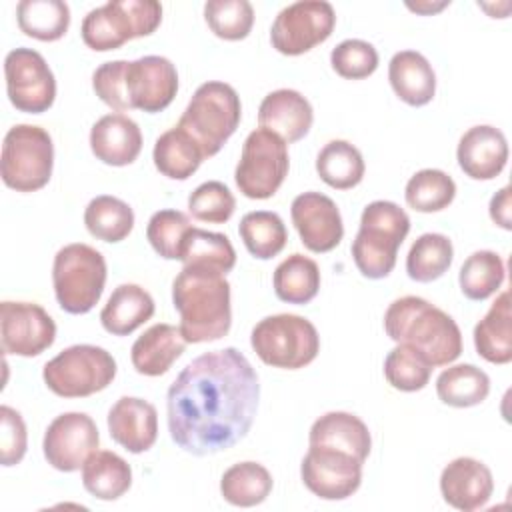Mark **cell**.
<instances>
[{
	"mask_svg": "<svg viewBox=\"0 0 512 512\" xmlns=\"http://www.w3.org/2000/svg\"><path fill=\"white\" fill-rule=\"evenodd\" d=\"M186 344L180 328L164 322L154 324L132 344V366L142 376H162L184 354Z\"/></svg>",
	"mask_w": 512,
	"mask_h": 512,
	"instance_id": "24",
	"label": "cell"
},
{
	"mask_svg": "<svg viewBox=\"0 0 512 512\" xmlns=\"http://www.w3.org/2000/svg\"><path fill=\"white\" fill-rule=\"evenodd\" d=\"M454 260L452 240L438 232H426L414 240L406 256V272L414 282H434Z\"/></svg>",
	"mask_w": 512,
	"mask_h": 512,
	"instance_id": "39",
	"label": "cell"
},
{
	"mask_svg": "<svg viewBox=\"0 0 512 512\" xmlns=\"http://www.w3.org/2000/svg\"><path fill=\"white\" fill-rule=\"evenodd\" d=\"M272 474L258 462L246 460L232 464L220 478L222 498L240 508L262 504L272 492Z\"/></svg>",
	"mask_w": 512,
	"mask_h": 512,
	"instance_id": "32",
	"label": "cell"
},
{
	"mask_svg": "<svg viewBox=\"0 0 512 512\" xmlns=\"http://www.w3.org/2000/svg\"><path fill=\"white\" fill-rule=\"evenodd\" d=\"M126 66H128V60H112V62L100 64L92 74V88L96 96L116 112L130 110L126 100V88H124Z\"/></svg>",
	"mask_w": 512,
	"mask_h": 512,
	"instance_id": "47",
	"label": "cell"
},
{
	"mask_svg": "<svg viewBox=\"0 0 512 512\" xmlns=\"http://www.w3.org/2000/svg\"><path fill=\"white\" fill-rule=\"evenodd\" d=\"M440 492L446 504L462 512L484 508L494 492L490 468L470 456L448 462L440 474Z\"/></svg>",
	"mask_w": 512,
	"mask_h": 512,
	"instance_id": "19",
	"label": "cell"
},
{
	"mask_svg": "<svg viewBox=\"0 0 512 512\" xmlns=\"http://www.w3.org/2000/svg\"><path fill=\"white\" fill-rule=\"evenodd\" d=\"M0 462L2 466H14L20 464V460L26 454L28 448V432L24 418L18 410L10 406H0Z\"/></svg>",
	"mask_w": 512,
	"mask_h": 512,
	"instance_id": "48",
	"label": "cell"
},
{
	"mask_svg": "<svg viewBox=\"0 0 512 512\" xmlns=\"http://www.w3.org/2000/svg\"><path fill=\"white\" fill-rule=\"evenodd\" d=\"M208 28L222 40H244L254 26V8L248 0H208L204 4Z\"/></svg>",
	"mask_w": 512,
	"mask_h": 512,
	"instance_id": "43",
	"label": "cell"
},
{
	"mask_svg": "<svg viewBox=\"0 0 512 512\" xmlns=\"http://www.w3.org/2000/svg\"><path fill=\"white\" fill-rule=\"evenodd\" d=\"M84 226L96 240L122 242L134 228V210L116 196L100 194L88 202Z\"/></svg>",
	"mask_w": 512,
	"mask_h": 512,
	"instance_id": "37",
	"label": "cell"
},
{
	"mask_svg": "<svg viewBox=\"0 0 512 512\" xmlns=\"http://www.w3.org/2000/svg\"><path fill=\"white\" fill-rule=\"evenodd\" d=\"M6 92L18 112L42 114L56 98V78L44 56L32 48H14L4 60Z\"/></svg>",
	"mask_w": 512,
	"mask_h": 512,
	"instance_id": "13",
	"label": "cell"
},
{
	"mask_svg": "<svg viewBox=\"0 0 512 512\" xmlns=\"http://www.w3.org/2000/svg\"><path fill=\"white\" fill-rule=\"evenodd\" d=\"M384 330L396 344L416 348L432 366H448L462 354L456 320L420 296L396 298L384 312Z\"/></svg>",
	"mask_w": 512,
	"mask_h": 512,
	"instance_id": "3",
	"label": "cell"
},
{
	"mask_svg": "<svg viewBox=\"0 0 512 512\" xmlns=\"http://www.w3.org/2000/svg\"><path fill=\"white\" fill-rule=\"evenodd\" d=\"M56 340L52 316L36 302L4 300L0 304V342L6 354L32 358Z\"/></svg>",
	"mask_w": 512,
	"mask_h": 512,
	"instance_id": "15",
	"label": "cell"
},
{
	"mask_svg": "<svg viewBox=\"0 0 512 512\" xmlns=\"http://www.w3.org/2000/svg\"><path fill=\"white\" fill-rule=\"evenodd\" d=\"M180 262L228 274L236 266V250L226 234L202 228H190L184 234L180 248Z\"/></svg>",
	"mask_w": 512,
	"mask_h": 512,
	"instance_id": "35",
	"label": "cell"
},
{
	"mask_svg": "<svg viewBox=\"0 0 512 512\" xmlns=\"http://www.w3.org/2000/svg\"><path fill=\"white\" fill-rule=\"evenodd\" d=\"M456 196V182L444 170H418L406 184V204L416 212H440L452 204Z\"/></svg>",
	"mask_w": 512,
	"mask_h": 512,
	"instance_id": "41",
	"label": "cell"
},
{
	"mask_svg": "<svg viewBox=\"0 0 512 512\" xmlns=\"http://www.w3.org/2000/svg\"><path fill=\"white\" fill-rule=\"evenodd\" d=\"M54 144L50 134L34 124L12 126L2 142L0 176L16 192H36L52 178Z\"/></svg>",
	"mask_w": 512,
	"mask_h": 512,
	"instance_id": "10",
	"label": "cell"
},
{
	"mask_svg": "<svg viewBox=\"0 0 512 512\" xmlns=\"http://www.w3.org/2000/svg\"><path fill=\"white\" fill-rule=\"evenodd\" d=\"M236 210V198L224 182L208 180L194 188L188 196V212L208 224H224Z\"/></svg>",
	"mask_w": 512,
	"mask_h": 512,
	"instance_id": "45",
	"label": "cell"
},
{
	"mask_svg": "<svg viewBox=\"0 0 512 512\" xmlns=\"http://www.w3.org/2000/svg\"><path fill=\"white\" fill-rule=\"evenodd\" d=\"M82 486L98 500H118L132 486V468L116 452L96 450L82 466Z\"/></svg>",
	"mask_w": 512,
	"mask_h": 512,
	"instance_id": "29",
	"label": "cell"
},
{
	"mask_svg": "<svg viewBox=\"0 0 512 512\" xmlns=\"http://www.w3.org/2000/svg\"><path fill=\"white\" fill-rule=\"evenodd\" d=\"M474 346L478 356L490 364H508L512 360L510 292H500L484 318L474 326Z\"/></svg>",
	"mask_w": 512,
	"mask_h": 512,
	"instance_id": "28",
	"label": "cell"
},
{
	"mask_svg": "<svg viewBox=\"0 0 512 512\" xmlns=\"http://www.w3.org/2000/svg\"><path fill=\"white\" fill-rule=\"evenodd\" d=\"M204 158L198 142L178 124L160 134L152 150L156 170L172 180H188L200 168Z\"/></svg>",
	"mask_w": 512,
	"mask_h": 512,
	"instance_id": "30",
	"label": "cell"
},
{
	"mask_svg": "<svg viewBox=\"0 0 512 512\" xmlns=\"http://www.w3.org/2000/svg\"><path fill=\"white\" fill-rule=\"evenodd\" d=\"M410 232L408 214L390 200L370 202L360 216V228L352 242V258L364 278H386L394 266L398 248Z\"/></svg>",
	"mask_w": 512,
	"mask_h": 512,
	"instance_id": "4",
	"label": "cell"
},
{
	"mask_svg": "<svg viewBox=\"0 0 512 512\" xmlns=\"http://www.w3.org/2000/svg\"><path fill=\"white\" fill-rule=\"evenodd\" d=\"M450 2H438V4H430V2H416V4H406L410 10L418 12V14H432L438 12L442 8H446Z\"/></svg>",
	"mask_w": 512,
	"mask_h": 512,
	"instance_id": "50",
	"label": "cell"
},
{
	"mask_svg": "<svg viewBox=\"0 0 512 512\" xmlns=\"http://www.w3.org/2000/svg\"><path fill=\"white\" fill-rule=\"evenodd\" d=\"M110 438L132 454L150 450L158 438V412L154 404L136 396H122L108 410Z\"/></svg>",
	"mask_w": 512,
	"mask_h": 512,
	"instance_id": "21",
	"label": "cell"
},
{
	"mask_svg": "<svg viewBox=\"0 0 512 512\" xmlns=\"http://www.w3.org/2000/svg\"><path fill=\"white\" fill-rule=\"evenodd\" d=\"M290 160L286 142L264 128L252 130L244 144L234 172L238 190L252 200L272 198L288 176Z\"/></svg>",
	"mask_w": 512,
	"mask_h": 512,
	"instance_id": "11",
	"label": "cell"
},
{
	"mask_svg": "<svg viewBox=\"0 0 512 512\" xmlns=\"http://www.w3.org/2000/svg\"><path fill=\"white\" fill-rule=\"evenodd\" d=\"M242 118L238 92L220 80H208L196 88L178 126L186 130L210 158L222 150L226 140L236 132Z\"/></svg>",
	"mask_w": 512,
	"mask_h": 512,
	"instance_id": "5",
	"label": "cell"
},
{
	"mask_svg": "<svg viewBox=\"0 0 512 512\" xmlns=\"http://www.w3.org/2000/svg\"><path fill=\"white\" fill-rule=\"evenodd\" d=\"M238 234L246 250L258 260H270L278 256L288 242V230L282 218L270 210H254L244 214L238 226Z\"/></svg>",
	"mask_w": 512,
	"mask_h": 512,
	"instance_id": "38",
	"label": "cell"
},
{
	"mask_svg": "<svg viewBox=\"0 0 512 512\" xmlns=\"http://www.w3.org/2000/svg\"><path fill=\"white\" fill-rule=\"evenodd\" d=\"M432 364L412 346L396 344L384 360V376L388 384L400 392L422 390L432 376Z\"/></svg>",
	"mask_w": 512,
	"mask_h": 512,
	"instance_id": "42",
	"label": "cell"
},
{
	"mask_svg": "<svg viewBox=\"0 0 512 512\" xmlns=\"http://www.w3.org/2000/svg\"><path fill=\"white\" fill-rule=\"evenodd\" d=\"M258 400V374L240 350L204 352L168 388L170 438L194 456L228 450L250 432Z\"/></svg>",
	"mask_w": 512,
	"mask_h": 512,
	"instance_id": "1",
	"label": "cell"
},
{
	"mask_svg": "<svg viewBox=\"0 0 512 512\" xmlns=\"http://www.w3.org/2000/svg\"><path fill=\"white\" fill-rule=\"evenodd\" d=\"M18 28L40 42H56L70 28V8L62 0H22L16 6Z\"/></svg>",
	"mask_w": 512,
	"mask_h": 512,
	"instance_id": "36",
	"label": "cell"
},
{
	"mask_svg": "<svg viewBox=\"0 0 512 512\" xmlns=\"http://www.w3.org/2000/svg\"><path fill=\"white\" fill-rule=\"evenodd\" d=\"M314 122V112L306 96L292 88H280L264 96L258 108V124L278 134L286 144L302 140Z\"/></svg>",
	"mask_w": 512,
	"mask_h": 512,
	"instance_id": "22",
	"label": "cell"
},
{
	"mask_svg": "<svg viewBox=\"0 0 512 512\" xmlns=\"http://www.w3.org/2000/svg\"><path fill=\"white\" fill-rule=\"evenodd\" d=\"M90 150L108 166H128L142 152V132L126 114H106L90 128Z\"/></svg>",
	"mask_w": 512,
	"mask_h": 512,
	"instance_id": "23",
	"label": "cell"
},
{
	"mask_svg": "<svg viewBox=\"0 0 512 512\" xmlns=\"http://www.w3.org/2000/svg\"><path fill=\"white\" fill-rule=\"evenodd\" d=\"M172 304L188 344L220 340L232 326L230 282L216 270L186 264L172 282Z\"/></svg>",
	"mask_w": 512,
	"mask_h": 512,
	"instance_id": "2",
	"label": "cell"
},
{
	"mask_svg": "<svg viewBox=\"0 0 512 512\" xmlns=\"http://www.w3.org/2000/svg\"><path fill=\"white\" fill-rule=\"evenodd\" d=\"M308 444L336 448L366 462L372 448V436L368 426L356 414L334 410L314 420Z\"/></svg>",
	"mask_w": 512,
	"mask_h": 512,
	"instance_id": "25",
	"label": "cell"
},
{
	"mask_svg": "<svg viewBox=\"0 0 512 512\" xmlns=\"http://www.w3.org/2000/svg\"><path fill=\"white\" fill-rule=\"evenodd\" d=\"M436 394L452 408L478 406L490 394V378L474 364H454L436 378Z\"/></svg>",
	"mask_w": 512,
	"mask_h": 512,
	"instance_id": "34",
	"label": "cell"
},
{
	"mask_svg": "<svg viewBox=\"0 0 512 512\" xmlns=\"http://www.w3.org/2000/svg\"><path fill=\"white\" fill-rule=\"evenodd\" d=\"M272 284L282 302L302 306L314 300L320 290V268L312 258L294 252L276 266Z\"/></svg>",
	"mask_w": 512,
	"mask_h": 512,
	"instance_id": "31",
	"label": "cell"
},
{
	"mask_svg": "<svg viewBox=\"0 0 512 512\" xmlns=\"http://www.w3.org/2000/svg\"><path fill=\"white\" fill-rule=\"evenodd\" d=\"M190 228V218L184 212L166 208L150 216L146 226V238L160 258L180 260L182 240Z\"/></svg>",
	"mask_w": 512,
	"mask_h": 512,
	"instance_id": "44",
	"label": "cell"
},
{
	"mask_svg": "<svg viewBox=\"0 0 512 512\" xmlns=\"http://www.w3.org/2000/svg\"><path fill=\"white\" fill-rule=\"evenodd\" d=\"M160 22L162 6L156 0H110L84 16L80 34L88 48L108 52L154 34Z\"/></svg>",
	"mask_w": 512,
	"mask_h": 512,
	"instance_id": "7",
	"label": "cell"
},
{
	"mask_svg": "<svg viewBox=\"0 0 512 512\" xmlns=\"http://www.w3.org/2000/svg\"><path fill=\"white\" fill-rule=\"evenodd\" d=\"M336 12L326 0H300L278 12L270 28L272 48L284 56H300L330 38Z\"/></svg>",
	"mask_w": 512,
	"mask_h": 512,
	"instance_id": "12",
	"label": "cell"
},
{
	"mask_svg": "<svg viewBox=\"0 0 512 512\" xmlns=\"http://www.w3.org/2000/svg\"><path fill=\"white\" fill-rule=\"evenodd\" d=\"M108 268L100 250L74 242L62 246L52 264L58 306L68 314H88L102 298Z\"/></svg>",
	"mask_w": 512,
	"mask_h": 512,
	"instance_id": "6",
	"label": "cell"
},
{
	"mask_svg": "<svg viewBox=\"0 0 512 512\" xmlns=\"http://www.w3.org/2000/svg\"><path fill=\"white\" fill-rule=\"evenodd\" d=\"M460 170L472 180L496 178L508 162V142L500 128L478 124L468 128L456 148Z\"/></svg>",
	"mask_w": 512,
	"mask_h": 512,
	"instance_id": "20",
	"label": "cell"
},
{
	"mask_svg": "<svg viewBox=\"0 0 512 512\" xmlns=\"http://www.w3.org/2000/svg\"><path fill=\"white\" fill-rule=\"evenodd\" d=\"M256 356L282 370H298L316 360L320 336L316 326L298 314H274L262 318L250 334Z\"/></svg>",
	"mask_w": 512,
	"mask_h": 512,
	"instance_id": "8",
	"label": "cell"
},
{
	"mask_svg": "<svg viewBox=\"0 0 512 512\" xmlns=\"http://www.w3.org/2000/svg\"><path fill=\"white\" fill-rule=\"evenodd\" d=\"M394 94L408 106H426L436 94V74L428 58L416 50H400L388 64Z\"/></svg>",
	"mask_w": 512,
	"mask_h": 512,
	"instance_id": "26",
	"label": "cell"
},
{
	"mask_svg": "<svg viewBox=\"0 0 512 512\" xmlns=\"http://www.w3.org/2000/svg\"><path fill=\"white\" fill-rule=\"evenodd\" d=\"M152 296L138 284H120L100 312L102 328L112 336H128L154 316Z\"/></svg>",
	"mask_w": 512,
	"mask_h": 512,
	"instance_id": "27",
	"label": "cell"
},
{
	"mask_svg": "<svg viewBox=\"0 0 512 512\" xmlns=\"http://www.w3.org/2000/svg\"><path fill=\"white\" fill-rule=\"evenodd\" d=\"M330 64L338 76L346 80H362L376 72L378 50L366 40L348 38L330 52Z\"/></svg>",
	"mask_w": 512,
	"mask_h": 512,
	"instance_id": "46",
	"label": "cell"
},
{
	"mask_svg": "<svg viewBox=\"0 0 512 512\" xmlns=\"http://www.w3.org/2000/svg\"><path fill=\"white\" fill-rule=\"evenodd\" d=\"M490 218L496 226L504 228V230H512V220H510V186L500 188L488 206Z\"/></svg>",
	"mask_w": 512,
	"mask_h": 512,
	"instance_id": "49",
	"label": "cell"
},
{
	"mask_svg": "<svg viewBox=\"0 0 512 512\" xmlns=\"http://www.w3.org/2000/svg\"><path fill=\"white\" fill-rule=\"evenodd\" d=\"M362 460L324 446H310L300 464L304 486L322 500H346L362 484Z\"/></svg>",
	"mask_w": 512,
	"mask_h": 512,
	"instance_id": "14",
	"label": "cell"
},
{
	"mask_svg": "<svg viewBox=\"0 0 512 512\" xmlns=\"http://www.w3.org/2000/svg\"><path fill=\"white\" fill-rule=\"evenodd\" d=\"M116 370V360L108 350L74 344L44 364L42 378L46 388L60 398H86L108 388Z\"/></svg>",
	"mask_w": 512,
	"mask_h": 512,
	"instance_id": "9",
	"label": "cell"
},
{
	"mask_svg": "<svg viewBox=\"0 0 512 512\" xmlns=\"http://www.w3.org/2000/svg\"><path fill=\"white\" fill-rule=\"evenodd\" d=\"M100 434L96 422L84 412H64L56 416L42 440L44 458L60 472H76L88 456L98 450Z\"/></svg>",
	"mask_w": 512,
	"mask_h": 512,
	"instance_id": "16",
	"label": "cell"
},
{
	"mask_svg": "<svg viewBox=\"0 0 512 512\" xmlns=\"http://www.w3.org/2000/svg\"><path fill=\"white\" fill-rule=\"evenodd\" d=\"M292 224L300 236V242L316 254L334 250L342 236L344 224L336 202L322 192H302L290 206Z\"/></svg>",
	"mask_w": 512,
	"mask_h": 512,
	"instance_id": "18",
	"label": "cell"
},
{
	"mask_svg": "<svg viewBox=\"0 0 512 512\" xmlns=\"http://www.w3.org/2000/svg\"><path fill=\"white\" fill-rule=\"evenodd\" d=\"M130 110L156 114L166 110L178 92L176 66L164 56H142L128 62L124 76Z\"/></svg>",
	"mask_w": 512,
	"mask_h": 512,
	"instance_id": "17",
	"label": "cell"
},
{
	"mask_svg": "<svg viewBox=\"0 0 512 512\" xmlns=\"http://www.w3.org/2000/svg\"><path fill=\"white\" fill-rule=\"evenodd\" d=\"M316 172L330 188L350 190L362 182L366 164L354 144L348 140H330L316 156Z\"/></svg>",
	"mask_w": 512,
	"mask_h": 512,
	"instance_id": "33",
	"label": "cell"
},
{
	"mask_svg": "<svg viewBox=\"0 0 512 512\" xmlns=\"http://www.w3.org/2000/svg\"><path fill=\"white\" fill-rule=\"evenodd\" d=\"M504 278H506L504 260L492 250L472 252L464 260L458 272V284L462 294L468 300H476V302H482L492 294H496L504 284Z\"/></svg>",
	"mask_w": 512,
	"mask_h": 512,
	"instance_id": "40",
	"label": "cell"
}]
</instances>
